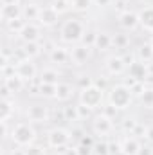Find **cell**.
<instances>
[{"mask_svg":"<svg viewBox=\"0 0 153 155\" xmlns=\"http://www.w3.org/2000/svg\"><path fill=\"white\" fill-rule=\"evenodd\" d=\"M86 31V25L81 22V18L77 16H70L67 20L61 22V27H60V40L67 45H76L81 41L83 35Z\"/></svg>","mask_w":153,"mask_h":155,"instance_id":"6da1fadb","label":"cell"},{"mask_svg":"<svg viewBox=\"0 0 153 155\" xmlns=\"http://www.w3.org/2000/svg\"><path fill=\"white\" fill-rule=\"evenodd\" d=\"M36 130L33 126V123L27 121H20L16 124H13L11 128V143L16 148H27L31 144L36 143Z\"/></svg>","mask_w":153,"mask_h":155,"instance_id":"7a4b0ae2","label":"cell"},{"mask_svg":"<svg viewBox=\"0 0 153 155\" xmlns=\"http://www.w3.org/2000/svg\"><path fill=\"white\" fill-rule=\"evenodd\" d=\"M106 99L117 110H126V108H130V105L133 101V94H132V88L126 83H115L108 88Z\"/></svg>","mask_w":153,"mask_h":155,"instance_id":"3957f363","label":"cell"},{"mask_svg":"<svg viewBox=\"0 0 153 155\" xmlns=\"http://www.w3.org/2000/svg\"><path fill=\"white\" fill-rule=\"evenodd\" d=\"M70 139H72V132L67 128H61V126H54L47 132V146L52 150L67 148Z\"/></svg>","mask_w":153,"mask_h":155,"instance_id":"277c9868","label":"cell"},{"mask_svg":"<svg viewBox=\"0 0 153 155\" xmlns=\"http://www.w3.org/2000/svg\"><path fill=\"white\" fill-rule=\"evenodd\" d=\"M77 101L83 103V105H86V107H90L92 110L101 108V107H103V101H105V90H101V88H97L96 85H92V87H88V88L79 90Z\"/></svg>","mask_w":153,"mask_h":155,"instance_id":"5b68a950","label":"cell"},{"mask_svg":"<svg viewBox=\"0 0 153 155\" xmlns=\"http://www.w3.org/2000/svg\"><path fill=\"white\" fill-rule=\"evenodd\" d=\"M90 126H92V134L94 135L105 139V137L112 135V132H114V119L110 116H106L105 112H101V114H96L92 117Z\"/></svg>","mask_w":153,"mask_h":155,"instance_id":"8992f818","label":"cell"},{"mask_svg":"<svg viewBox=\"0 0 153 155\" xmlns=\"http://www.w3.org/2000/svg\"><path fill=\"white\" fill-rule=\"evenodd\" d=\"M15 72L22 78L25 83H33V81H36V79H38V74H40L36 63H34L31 58L16 60V61H15Z\"/></svg>","mask_w":153,"mask_h":155,"instance_id":"52a82bcc","label":"cell"},{"mask_svg":"<svg viewBox=\"0 0 153 155\" xmlns=\"http://www.w3.org/2000/svg\"><path fill=\"white\" fill-rule=\"evenodd\" d=\"M70 65L74 67H85L90 58H92V47H86L83 43H76V45H70Z\"/></svg>","mask_w":153,"mask_h":155,"instance_id":"ba28073f","label":"cell"},{"mask_svg":"<svg viewBox=\"0 0 153 155\" xmlns=\"http://www.w3.org/2000/svg\"><path fill=\"white\" fill-rule=\"evenodd\" d=\"M25 117L29 123H47L50 119V110L43 103H31L25 108Z\"/></svg>","mask_w":153,"mask_h":155,"instance_id":"9c48e42d","label":"cell"},{"mask_svg":"<svg viewBox=\"0 0 153 155\" xmlns=\"http://www.w3.org/2000/svg\"><path fill=\"white\" fill-rule=\"evenodd\" d=\"M117 22H119L121 29L126 31V33L135 31V29L141 25V22H139V13H137V11H132V9L119 11V15H117Z\"/></svg>","mask_w":153,"mask_h":155,"instance_id":"30bf717a","label":"cell"},{"mask_svg":"<svg viewBox=\"0 0 153 155\" xmlns=\"http://www.w3.org/2000/svg\"><path fill=\"white\" fill-rule=\"evenodd\" d=\"M58 22H60V13L56 11V7L52 4L40 7V15H38V20H36L38 25H41V27H54Z\"/></svg>","mask_w":153,"mask_h":155,"instance_id":"8fae6325","label":"cell"},{"mask_svg":"<svg viewBox=\"0 0 153 155\" xmlns=\"http://www.w3.org/2000/svg\"><path fill=\"white\" fill-rule=\"evenodd\" d=\"M126 69H128V63H126L124 56H121V54H112L105 60V71L108 76H121Z\"/></svg>","mask_w":153,"mask_h":155,"instance_id":"7c38bea8","label":"cell"},{"mask_svg":"<svg viewBox=\"0 0 153 155\" xmlns=\"http://www.w3.org/2000/svg\"><path fill=\"white\" fill-rule=\"evenodd\" d=\"M128 76L132 78V81H146V78L150 76V63H144V61H139V60H133L128 63Z\"/></svg>","mask_w":153,"mask_h":155,"instance_id":"4fadbf2b","label":"cell"},{"mask_svg":"<svg viewBox=\"0 0 153 155\" xmlns=\"http://www.w3.org/2000/svg\"><path fill=\"white\" fill-rule=\"evenodd\" d=\"M49 61L54 65H69L70 63V51L65 45H52L49 49Z\"/></svg>","mask_w":153,"mask_h":155,"instance_id":"5bb4252c","label":"cell"},{"mask_svg":"<svg viewBox=\"0 0 153 155\" xmlns=\"http://www.w3.org/2000/svg\"><path fill=\"white\" fill-rule=\"evenodd\" d=\"M141 146L142 144H141L139 137L133 135V134H128L126 137L121 139V153L122 155H137L139 150H141Z\"/></svg>","mask_w":153,"mask_h":155,"instance_id":"9a60e30c","label":"cell"},{"mask_svg":"<svg viewBox=\"0 0 153 155\" xmlns=\"http://www.w3.org/2000/svg\"><path fill=\"white\" fill-rule=\"evenodd\" d=\"M18 38L22 40L24 43H27V41H40L41 40V25H38L36 22H27V25L22 29Z\"/></svg>","mask_w":153,"mask_h":155,"instance_id":"2e32d148","label":"cell"},{"mask_svg":"<svg viewBox=\"0 0 153 155\" xmlns=\"http://www.w3.org/2000/svg\"><path fill=\"white\" fill-rule=\"evenodd\" d=\"M74 96H76L74 85L65 83V81L58 83V92H56V101H58V103H69Z\"/></svg>","mask_w":153,"mask_h":155,"instance_id":"e0dca14e","label":"cell"},{"mask_svg":"<svg viewBox=\"0 0 153 155\" xmlns=\"http://www.w3.org/2000/svg\"><path fill=\"white\" fill-rule=\"evenodd\" d=\"M38 79L41 83H50V85H58L61 83V72L56 67H45L41 69L38 74Z\"/></svg>","mask_w":153,"mask_h":155,"instance_id":"ac0fdd59","label":"cell"},{"mask_svg":"<svg viewBox=\"0 0 153 155\" xmlns=\"http://www.w3.org/2000/svg\"><path fill=\"white\" fill-rule=\"evenodd\" d=\"M139 13V22H141V27L148 33L153 35V5H144L142 9L137 11Z\"/></svg>","mask_w":153,"mask_h":155,"instance_id":"d6986e66","label":"cell"},{"mask_svg":"<svg viewBox=\"0 0 153 155\" xmlns=\"http://www.w3.org/2000/svg\"><path fill=\"white\" fill-rule=\"evenodd\" d=\"M4 85L11 90V94L15 96V94H18V92H22L25 87H27V83L22 79V78L18 76L16 72L13 74V76H7V78H4Z\"/></svg>","mask_w":153,"mask_h":155,"instance_id":"ffe728a7","label":"cell"},{"mask_svg":"<svg viewBox=\"0 0 153 155\" xmlns=\"http://www.w3.org/2000/svg\"><path fill=\"white\" fill-rule=\"evenodd\" d=\"M133 56H135V60H139V61L151 63L153 61V47H151V43H150V41H144L142 45H139V47L135 49Z\"/></svg>","mask_w":153,"mask_h":155,"instance_id":"44dd1931","label":"cell"},{"mask_svg":"<svg viewBox=\"0 0 153 155\" xmlns=\"http://www.w3.org/2000/svg\"><path fill=\"white\" fill-rule=\"evenodd\" d=\"M22 52H24V58L34 60L43 52V43L41 41H27V43L22 45Z\"/></svg>","mask_w":153,"mask_h":155,"instance_id":"7402d4cb","label":"cell"},{"mask_svg":"<svg viewBox=\"0 0 153 155\" xmlns=\"http://www.w3.org/2000/svg\"><path fill=\"white\" fill-rule=\"evenodd\" d=\"M22 16V5H2L0 7V18L4 24H7L9 20H15Z\"/></svg>","mask_w":153,"mask_h":155,"instance_id":"603a6c76","label":"cell"},{"mask_svg":"<svg viewBox=\"0 0 153 155\" xmlns=\"http://www.w3.org/2000/svg\"><path fill=\"white\" fill-rule=\"evenodd\" d=\"M112 47V35L108 31H97V36H96V45L94 49L99 51V52H105Z\"/></svg>","mask_w":153,"mask_h":155,"instance_id":"cb8c5ba5","label":"cell"},{"mask_svg":"<svg viewBox=\"0 0 153 155\" xmlns=\"http://www.w3.org/2000/svg\"><path fill=\"white\" fill-rule=\"evenodd\" d=\"M40 15V5H36L34 2H27L25 5H22V16L27 22H36Z\"/></svg>","mask_w":153,"mask_h":155,"instance_id":"d4e9b609","label":"cell"},{"mask_svg":"<svg viewBox=\"0 0 153 155\" xmlns=\"http://www.w3.org/2000/svg\"><path fill=\"white\" fill-rule=\"evenodd\" d=\"M0 110H2V123H9L11 116H15V97L2 99Z\"/></svg>","mask_w":153,"mask_h":155,"instance_id":"484cf974","label":"cell"},{"mask_svg":"<svg viewBox=\"0 0 153 155\" xmlns=\"http://www.w3.org/2000/svg\"><path fill=\"white\" fill-rule=\"evenodd\" d=\"M56 92H58V85L41 83L38 79V96H41L43 99H56Z\"/></svg>","mask_w":153,"mask_h":155,"instance_id":"4316f807","label":"cell"},{"mask_svg":"<svg viewBox=\"0 0 153 155\" xmlns=\"http://www.w3.org/2000/svg\"><path fill=\"white\" fill-rule=\"evenodd\" d=\"M112 47L119 49V51H124L130 47V36L126 33H115L112 35Z\"/></svg>","mask_w":153,"mask_h":155,"instance_id":"83f0119b","label":"cell"},{"mask_svg":"<svg viewBox=\"0 0 153 155\" xmlns=\"http://www.w3.org/2000/svg\"><path fill=\"white\" fill-rule=\"evenodd\" d=\"M4 25L7 27V31H9L11 35H20L22 29L27 25V20H25L24 16H18V18H15V20H9V22L4 24Z\"/></svg>","mask_w":153,"mask_h":155,"instance_id":"f1b7e54d","label":"cell"},{"mask_svg":"<svg viewBox=\"0 0 153 155\" xmlns=\"http://www.w3.org/2000/svg\"><path fill=\"white\" fill-rule=\"evenodd\" d=\"M139 101H141V105H142L144 108L153 110V87H148V85H146V90L142 92V96L139 97Z\"/></svg>","mask_w":153,"mask_h":155,"instance_id":"f546056e","label":"cell"},{"mask_svg":"<svg viewBox=\"0 0 153 155\" xmlns=\"http://www.w3.org/2000/svg\"><path fill=\"white\" fill-rule=\"evenodd\" d=\"M94 5V0H70V7L76 13H86Z\"/></svg>","mask_w":153,"mask_h":155,"instance_id":"4dcf8cb0","label":"cell"},{"mask_svg":"<svg viewBox=\"0 0 153 155\" xmlns=\"http://www.w3.org/2000/svg\"><path fill=\"white\" fill-rule=\"evenodd\" d=\"M96 36H97V31L92 29V27H86V31H85V35H83V38H81L79 43H83V45L94 49V45H96Z\"/></svg>","mask_w":153,"mask_h":155,"instance_id":"1f68e13d","label":"cell"},{"mask_svg":"<svg viewBox=\"0 0 153 155\" xmlns=\"http://www.w3.org/2000/svg\"><path fill=\"white\" fill-rule=\"evenodd\" d=\"M76 108H77V119H79V121H86V119H92V117H94V110H92L90 107L79 103V101H77Z\"/></svg>","mask_w":153,"mask_h":155,"instance_id":"d6a6232c","label":"cell"},{"mask_svg":"<svg viewBox=\"0 0 153 155\" xmlns=\"http://www.w3.org/2000/svg\"><path fill=\"white\" fill-rule=\"evenodd\" d=\"M94 155H110V148H108V141H97L94 143Z\"/></svg>","mask_w":153,"mask_h":155,"instance_id":"836d02e7","label":"cell"},{"mask_svg":"<svg viewBox=\"0 0 153 155\" xmlns=\"http://www.w3.org/2000/svg\"><path fill=\"white\" fill-rule=\"evenodd\" d=\"M24 153L25 155H47V150H45V146H40V144L34 143V144L24 148Z\"/></svg>","mask_w":153,"mask_h":155,"instance_id":"e575fe53","label":"cell"},{"mask_svg":"<svg viewBox=\"0 0 153 155\" xmlns=\"http://www.w3.org/2000/svg\"><path fill=\"white\" fill-rule=\"evenodd\" d=\"M76 85H77V88H79V90H83V88H88V87H92V85H94V78H90L88 74H83V76L77 78Z\"/></svg>","mask_w":153,"mask_h":155,"instance_id":"d590c367","label":"cell"},{"mask_svg":"<svg viewBox=\"0 0 153 155\" xmlns=\"http://www.w3.org/2000/svg\"><path fill=\"white\" fill-rule=\"evenodd\" d=\"M63 114H65V121H69V123L79 121V119H77V108L76 107H63Z\"/></svg>","mask_w":153,"mask_h":155,"instance_id":"8d00e7d4","label":"cell"},{"mask_svg":"<svg viewBox=\"0 0 153 155\" xmlns=\"http://www.w3.org/2000/svg\"><path fill=\"white\" fill-rule=\"evenodd\" d=\"M52 5L56 7V11H58L60 15H61V13H67L69 9H72L69 0H54V4H52Z\"/></svg>","mask_w":153,"mask_h":155,"instance_id":"74e56055","label":"cell"},{"mask_svg":"<svg viewBox=\"0 0 153 155\" xmlns=\"http://www.w3.org/2000/svg\"><path fill=\"white\" fill-rule=\"evenodd\" d=\"M137 126H139V123H137L135 119H124V123H122V130H124L126 134H133Z\"/></svg>","mask_w":153,"mask_h":155,"instance_id":"f35d334b","label":"cell"},{"mask_svg":"<svg viewBox=\"0 0 153 155\" xmlns=\"http://www.w3.org/2000/svg\"><path fill=\"white\" fill-rule=\"evenodd\" d=\"M77 153L79 155H94V148L92 146H88V144H83V143H79L76 146Z\"/></svg>","mask_w":153,"mask_h":155,"instance_id":"ab89813d","label":"cell"},{"mask_svg":"<svg viewBox=\"0 0 153 155\" xmlns=\"http://www.w3.org/2000/svg\"><path fill=\"white\" fill-rule=\"evenodd\" d=\"M108 148H110V155H119L121 153V139L119 141H108Z\"/></svg>","mask_w":153,"mask_h":155,"instance_id":"60d3db41","label":"cell"},{"mask_svg":"<svg viewBox=\"0 0 153 155\" xmlns=\"http://www.w3.org/2000/svg\"><path fill=\"white\" fill-rule=\"evenodd\" d=\"M144 139H146L148 143H151V144H153V124H148V126H146V132H144Z\"/></svg>","mask_w":153,"mask_h":155,"instance_id":"b9f144b4","label":"cell"},{"mask_svg":"<svg viewBox=\"0 0 153 155\" xmlns=\"http://www.w3.org/2000/svg\"><path fill=\"white\" fill-rule=\"evenodd\" d=\"M61 155H79V153H77L76 146H74V148H72V146H67V148L61 152Z\"/></svg>","mask_w":153,"mask_h":155,"instance_id":"7bdbcfd3","label":"cell"},{"mask_svg":"<svg viewBox=\"0 0 153 155\" xmlns=\"http://www.w3.org/2000/svg\"><path fill=\"white\" fill-rule=\"evenodd\" d=\"M137 155H153V150L150 146H141V150H139Z\"/></svg>","mask_w":153,"mask_h":155,"instance_id":"ee69618b","label":"cell"},{"mask_svg":"<svg viewBox=\"0 0 153 155\" xmlns=\"http://www.w3.org/2000/svg\"><path fill=\"white\" fill-rule=\"evenodd\" d=\"M2 5H22V0H2Z\"/></svg>","mask_w":153,"mask_h":155,"instance_id":"f6af8a7d","label":"cell"},{"mask_svg":"<svg viewBox=\"0 0 153 155\" xmlns=\"http://www.w3.org/2000/svg\"><path fill=\"white\" fill-rule=\"evenodd\" d=\"M9 155H25V153H24V148H16V150H13Z\"/></svg>","mask_w":153,"mask_h":155,"instance_id":"bcb514c9","label":"cell"},{"mask_svg":"<svg viewBox=\"0 0 153 155\" xmlns=\"http://www.w3.org/2000/svg\"><path fill=\"white\" fill-rule=\"evenodd\" d=\"M150 43H151V47H153V36H151V38H150Z\"/></svg>","mask_w":153,"mask_h":155,"instance_id":"7dc6e473","label":"cell"},{"mask_svg":"<svg viewBox=\"0 0 153 155\" xmlns=\"http://www.w3.org/2000/svg\"><path fill=\"white\" fill-rule=\"evenodd\" d=\"M27 2H36V0H27Z\"/></svg>","mask_w":153,"mask_h":155,"instance_id":"c3c4849f","label":"cell"}]
</instances>
